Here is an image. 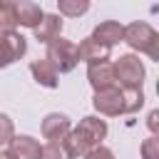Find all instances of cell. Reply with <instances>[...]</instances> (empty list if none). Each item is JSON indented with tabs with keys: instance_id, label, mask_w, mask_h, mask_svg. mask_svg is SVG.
Returning <instances> with one entry per match:
<instances>
[{
	"instance_id": "6da1fadb",
	"label": "cell",
	"mask_w": 159,
	"mask_h": 159,
	"mask_svg": "<svg viewBox=\"0 0 159 159\" xmlns=\"http://www.w3.org/2000/svg\"><path fill=\"white\" fill-rule=\"evenodd\" d=\"M104 137H107V122L102 117H97V114H87V117L80 119L77 127L70 129L65 144H67L70 154L77 159V157H84L87 152L102 147Z\"/></svg>"
},
{
	"instance_id": "7a4b0ae2",
	"label": "cell",
	"mask_w": 159,
	"mask_h": 159,
	"mask_svg": "<svg viewBox=\"0 0 159 159\" xmlns=\"http://www.w3.org/2000/svg\"><path fill=\"white\" fill-rule=\"evenodd\" d=\"M122 42H127L134 52H144L149 60H157L159 62V32L149 22H144V20L129 22L124 27Z\"/></svg>"
},
{
	"instance_id": "3957f363",
	"label": "cell",
	"mask_w": 159,
	"mask_h": 159,
	"mask_svg": "<svg viewBox=\"0 0 159 159\" xmlns=\"http://www.w3.org/2000/svg\"><path fill=\"white\" fill-rule=\"evenodd\" d=\"M112 70H114L117 87H122V89H142L147 70H144V62L139 60V55H134V52L119 55L112 62Z\"/></svg>"
},
{
	"instance_id": "277c9868",
	"label": "cell",
	"mask_w": 159,
	"mask_h": 159,
	"mask_svg": "<svg viewBox=\"0 0 159 159\" xmlns=\"http://www.w3.org/2000/svg\"><path fill=\"white\" fill-rule=\"evenodd\" d=\"M45 60L57 70V75L62 72H72L80 62L77 57V45L72 40H65V37H57L47 45V52H45Z\"/></svg>"
},
{
	"instance_id": "5b68a950",
	"label": "cell",
	"mask_w": 159,
	"mask_h": 159,
	"mask_svg": "<svg viewBox=\"0 0 159 159\" xmlns=\"http://www.w3.org/2000/svg\"><path fill=\"white\" fill-rule=\"evenodd\" d=\"M92 107L102 114V117H119L124 114V97H122V87H109V89H99L92 97Z\"/></svg>"
},
{
	"instance_id": "8992f818",
	"label": "cell",
	"mask_w": 159,
	"mask_h": 159,
	"mask_svg": "<svg viewBox=\"0 0 159 159\" xmlns=\"http://www.w3.org/2000/svg\"><path fill=\"white\" fill-rule=\"evenodd\" d=\"M27 52V40L15 30V32H2L0 35V70L10 67Z\"/></svg>"
},
{
	"instance_id": "52a82bcc",
	"label": "cell",
	"mask_w": 159,
	"mask_h": 159,
	"mask_svg": "<svg viewBox=\"0 0 159 159\" xmlns=\"http://www.w3.org/2000/svg\"><path fill=\"white\" fill-rule=\"evenodd\" d=\"M70 129H72V122L62 112H50L42 119V124H40V132H42V137L47 142H65L67 134H70Z\"/></svg>"
},
{
	"instance_id": "ba28073f",
	"label": "cell",
	"mask_w": 159,
	"mask_h": 159,
	"mask_svg": "<svg viewBox=\"0 0 159 159\" xmlns=\"http://www.w3.org/2000/svg\"><path fill=\"white\" fill-rule=\"evenodd\" d=\"M87 82L94 92L99 89H109L117 84L114 80V70H112V60L107 62H94V65H87Z\"/></svg>"
},
{
	"instance_id": "9c48e42d",
	"label": "cell",
	"mask_w": 159,
	"mask_h": 159,
	"mask_svg": "<svg viewBox=\"0 0 159 159\" xmlns=\"http://www.w3.org/2000/svg\"><path fill=\"white\" fill-rule=\"evenodd\" d=\"M7 152L15 159H40L42 157V144L30 134H15L12 142L7 144Z\"/></svg>"
},
{
	"instance_id": "30bf717a",
	"label": "cell",
	"mask_w": 159,
	"mask_h": 159,
	"mask_svg": "<svg viewBox=\"0 0 159 159\" xmlns=\"http://www.w3.org/2000/svg\"><path fill=\"white\" fill-rule=\"evenodd\" d=\"M122 35H124V25L122 22H117V20H102L94 30H92V40L94 42H99V45H104V47H114V45H119L122 42Z\"/></svg>"
},
{
	"instance_id": "8fae6325",
	"label": "cell",
	"mask_w": 159,
	"mask_h": 159,
	"mask_svg": "<svg viewBox=\"0 0 159 159\" xmlns=\"http://www.w3.org/2000/svg\"><path fill=\"white\" fill-rule=\"evenodd\" d=\"M32 35H35V40L37 42H42V45H50L52 40H57V37H62V17L60 15H55V12H45V17L40 20V25L32 30Z\"/></svg>"
},
{
	"instance_id": "7c38bea8",
	"label": "cell",
	"mask_w": 159,
	"mask_h": 159,
	"mask_svg": "<svg viewBox=\"0 0 159 159\" xmlns=\"http://www.w3.org/2000/svg\"><path fill=\"white\" fill-rule=\"evenodd\" d=\"M15 17H17V25L35 30L40 25V20L45 17V10L32 0H17L15 2Z\"/></svg>"
},
{
	"instance_id": "4fadbf2b",
	"label": "cell",
	"mask_w": 159,
	"mask_h": 159,
	"mask_svg": "<svg viewBox=\"0 0 159 159\" xmlns=\"http://www.w3.org/2000/svg\"><path fill=\"white\" fill-rule=\"evenodd\" d=\"M109 47H104V45H99V42H94L92 37H84L80 45H77V57L82 60V62H87V65H94V62H107L109 60Z\"/></svg>"
},
{
	"instance_id": "5bb4252c",
	"label": "cell",
	"mask_w": 159,
	"mask_h": 159,
	"mask_svg": "<svg viewBox=\"0 0 159 159\" xmlns=\"http://www.w3.org/2000/svg\"><path fill=\"white\" fill-rule=\"evenodd\" d=\"M30 72H32L35 82L42 84V87H47V89H55V87L60 84V75H57V70H55L45 57H42V60H32V62H30Z\"/></svg>"
},
{
	"instance_id": "9a60e30c",
	"label": "cell",
	"mask_w": 159,
	"mask_h": 159,
	"mask_svg": "<svg viewBox=\"0 0 159 159\" xmlns=\"http://www.w3.org/2000/svg\"><path fill=\"white\" fill-rule=\"evenodd\" d=\"M17 17H15V2L12 0H0V35L2 32H15Z\"/></svg>"
},
{
	"instance_id": "2e32d148",
	"label": "cell",
	"mask_w": 159,
	"mask_h": 159,
	"mask_svg": "<svg viewBox=\"0 0 159 159\" xmlns=\"http://www.w3.org/2000/svg\"><path fill=\"white\" fill-rule=\"evenodd\" d=\"M57 10L60 17H80L89 10V0H57Z\"/></svg>"
},
{
	"instance_id": "e0dca14e",
	"label": "cell",
	"mask_w": 159,
	"mask_h": 159,
	"mask_svg": "<svg viewBox=\"0 0 159 159\" xmlns=\"http://www.w3.org/2000/svg\"><path fill=\"white\" fill-rule=\"evenodd\" d=\"M124 97V114H134L144 107V92L142 89H122Z\"/></svg>"
},
{
	"instance_id": "ac0fdd59",
	"label": "cell",
	"mask_w": 159,
	"mask_h": 159,
	"mask_svg": "<svg viewBox=\"0 0 159 159\" xmlns=\"http://www.w3.org/2000/svg\"><path fill=\"white\" fill-rule=\"evenodd\" d=\"M40 159H75L67 149L65 142H47L42 144V157Z\"/></svg>"
},
{
	"instance_id": "d6986e66",
	"label": "cell",
	"mask_w": 159,
	"mask_h": 159,
	"mask_svg": "<svg viewBox=\"0 0 159 159\" xmlns=\"http://www.w3.org/2000/svg\"><path fill=\"white\" fill-rule=\"evenodd\" d=\"M12 137H15V124H12V119H10L5 112H0V149H5V147L12 142Z\"/></svg>"
},
{
	"instance_id": "ffe728a7",
	"label": "cell",
	"mask_w": 159,
	"mask_h": 159,
	"mask_svg": "<svg viewBox=\"0 0 159 159\" xmlns=\"http://www.w3.org/2000/svg\"><path fill=\"white\" fill-rule=\"evenodd\" d=\"M139 152H142V159H159V137L144 139L142 147H139Z\"/></svg>"
},
{
	"instance_id": "44dd1931",
	"label": "cell",
	"mask_w": 159,
	"mask_h": 159,
	"mask_svg": "<svg viewBox=\"0 0 159 159\" xmlns=\"http://www.w3.org/2000/svg\"><path fill=\"white\" fill-rule=\"evenodd\" d=\"M82 159H114V152H112V149H107V147H97V149L87 152Z\"/></svg>"
},
{
	"instance_id": "7402d4cb",
	"label": "cell",
	"mask_w": 159,
	"mask_h": 159,
	"mask_svg": "<svg viewBox=\"0 0 159 159\" xmlns=\"http://www.w3.org/2000/svg\"><path fill=\"white\" fill-rule=\"evenodd\" d=\"M147 127L152 129V137H157V132H159V109H152V112H149V117H147Z\"/></svg>"
},
{
	"instance_id": "603a6c76",
	"label": "cell",
	"mask_w": 159,
	"mask_h": 159,
	"mask_svg": "<svg viewBox=\"0 0 159 159\" xmlns=\"http://www.w3.org/2000/svg\"><path fill=\"white\" fill-rule=\"evenodd\" d=\"M0 159H15V157H12L7 149H0Z\"/></svg>"
}]
</instances>
